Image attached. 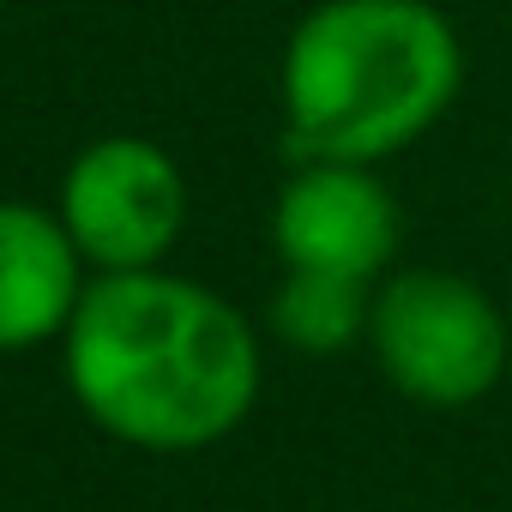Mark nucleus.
<instances>
[{
    "label": "nucleus",
    "mask_w": 512,
    "mask_h": 512,
    "mask_svg": "<svg viewBox=\"0 0 512 512\" xmlns=\"http://www.w3.org/2000/svg\"><path fill=\"white\" fill-rule=\"evenodd\" d=\"M368 350L398 398L422 410H470L500 386L512 338L476 278L410 266L374 284Z\"/></svg>",
    "instance_id": "3"
},
{
    "label": "nucleus",
    "mask_w": 512,
    "mask_h": 512,
    "mask_svg": "<svg viewBox=\"0 0 512 512\" xmlns=\"http://www.w3.org/2000/svg\"><path fill=\"white\" fill-rule=\"evenodd\" d=\"M55 217L67 223L85 266L151 272L163 266V253L187 223V181L163 145L139 133H115L67 163Z\"/></svg>",
    "instance_id": "4"
},
{
    "label": "nucleus",
    "mask_w": 512,
    "mask_h": 512,
    "mask_svg": "<svg viewBox=\"0 0 512 512\" xmlns=\"http://www.w3.org/2000/svg\"><path fill=\"white\" fill-rule=\"evenodd\" d=\"M61 362L79 410L139 452H205L260 404V338L205 284L103 272L85 284Z\"/></svg>",
    "instance_id": "1"
},
{
    "label": "nucleus",
    "mask_w": 512,
    "mask_h": 512,
    "mask_svg": "<svg viewBox=\"0 0 512 512\" xmlns=\"http://www.w3.org/2000/svg\"><path fill=\"white\" fill-rule=\"evenodd\" d=\"M464 91V43L434 0H320L290 31L278 97L296 163L410 151Z\"/></svg>",
    "instance_id": "2"
},
{
    "label": "nucleus",
    "mask_w": 512,
    "mask_h": 512,
    "mask_svg": "<svg viewBox=\"0 0 512 512\" xmlns=\"http://www.w3.org/2000/svg\"><path fill=\"white\" fill-rule=\"evenodd\" d=\"M85 296V253L55 211L0 199V356L37 350L73 326Z\"/></svg>",
    "instance_id": "6"
},
{
    "label": "nucleus",
    "mask_w": 512,
    "mask_h": 512,
    "mask_svg": "<svg viewBox=\"0 0 512 512\" xmlns=\"http://www.w3.org/2000/svg\"><path fill=\"white\" fill-rule=\"evenodd\" d=\"M398 229V199L368 163H296L272 205V247L284 272L380 284L392 272Z\"/></svg>",
    "instance_id": "5"
},
{
    "label": "nucleus",
    "mask_w": 512,
    "mask_h": 512,
    "mask_svg": "<svg viewBox=\"0 0 512 512\" xmlns=\"http://www.w3.org/2000/svg\"><path fill=\"white\" fill-rule=\"evenodd\" d=\"M368 314H374V284L326 272H284L272 296V332L296 356H344L368 344Z\"/></svg>",
    "instance_id": "7"
},
{
    "label": "nucleus",
    "mask_w": 512,
    "mask_h": 512,
    "mask_svg": "<svg viewBox=\"0 0 512 512\" xmlns=\"http://www.w3.org/2000/svg\"><path fill=\"white\" fill-rule=\"evenodd\" d=\"M0 7H7V0H0Z\"/></svg>",
    "instance_id": "8"
}]
</instances>
